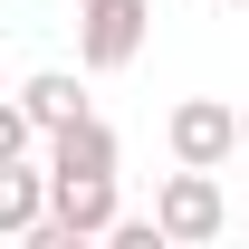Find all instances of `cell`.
I'll return each mask as SVG.
<instances>
[{"instance_id":"1","label":"cell","mask_w":249,"mask_h":249,"mask_svg":"<svg viewBox=\"0 0 249 249\" xmlns=\"http://www.w3.org/2000/svg\"><path fill=\"white\" fill-rule=\"evenodd\" d=\"M144 29H154V0H77V67L87 77L134 67L144 58Z\"/></svg>"},{"instance_id":"2","label":"cell","mask_w":249,"mask_h":249,"mask_svg":"<svg viewBox=\"0 0 249 249\" xmlns=\"http://www.w3.org/2000/svg\"><path fill=\"white\" fill-rule=\"evenodd\" d=\"M154 220L173 230V249H201V240H220V230H230V201H220V182L201 173V163H182V173L154 192Z\"/></svg>"},{"instance_id":"3","label":"cell","mask_w":249,"mask_h":249,"mask_svg":"<svg viewBox=\"0 0 249 249\" xmlns=\"http://www.w3.org/2000/svg\"><path fill=\"white\" fill-rule=\"evenodd\" d=\"M163 134H173V163H201V173H220V163H230V144H249V115H230L220 96H182Z\"/></svg>"},{"instance_id":"4","label":"cell","mask_w":249,"mask_h":249,"mask_svg":"<svg viewBox=\"0 0 249 249\" xmlns=\"http://www.w3.org/2000/svg\"><path fill=\"white\" fill-rule=\"evenodd\" d=\"M58 220L77 230V240H106L115 230V173H58Z\"/></svg>"},{"instance_id":"5","label":"cell","mask_w":249,"mask_h":249,"mask_svg":"<svg viewBox=\"0 0 249 249\" xmlns=\"http://www.w3.org/2000/svg\"><path fill=\"white\" fill-rule=\"evenodd\" d=\"M115 124L106 115H77V124H58V134H48V173H115Z\"/></svg>"},{"instance_id":"6","label":"cell","mask_w":249,"mask_h":249,"mask_svg":"<svg viewBox=\"0 0 249 249\" xmlns=\"http://www.w3.org/2000/svg\"><path fill=\"white\" fill-rule=\"evenodd\" d=\"M19 106H29V115L48 124V134H58V124H77V115H96L87 96H77V77H67V67H38L29 87H19Z\"/></svg>"},{"instance_id":"7","label":"cell","mask_w":249,"mask_h":249,"mask_svg":"<svg viewBox=\"0 0 249 249\" xmlns=\"http://www.w3.org/2000/svg\"><path fill=\"white\" fill-rule=\"evenodd\" d=\"M220 10H249V0H220Z\"/></svg>"},{"instance_id":"8","label":"cell","mask_w":249,"mask_h":249,"mask_svg":"<svg viewBox=\"0 0 249 249\" xmlns=\"http://www.w3.org/2000/svg\"><path fill=\"white\" fill-rule=\"evenodd\" d=\"M240 220H249V201H240Z\"/></svg>"}]
</instances>
